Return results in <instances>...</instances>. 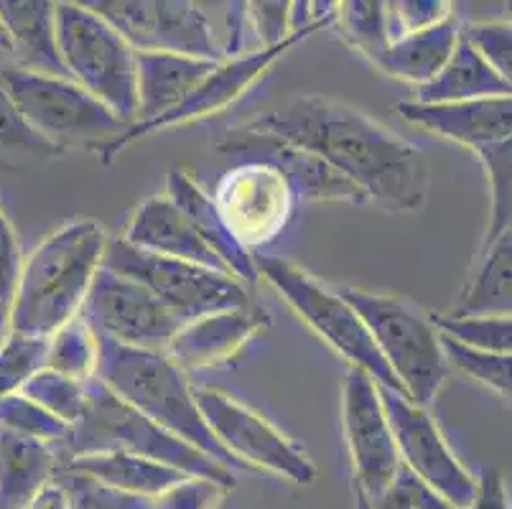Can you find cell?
Here are the masks:
<instances>
[{
  "label": "cell",
  "instance_id": "cell-44",
  "mask_svg": "<svg viewBox=\"0 0 512 509\" xmlns=\"http://www.w3.org/2000/svg\"><path fill=\"white\" fill-rule=\"evenodd\" d=\"M21 265V245H18V237L13 232L11 222H8V217L0 209V301H6L8 306H11L13 291H16Z\"/></svg>",
  "mask_w": 512,
  "mask_h": 509
},
{
  "label": "cell",
  "instance_id": "cell-15",
  "mask_svg": "<svg viewBox=\"0 0 512 509\" xmlns=\"http://www.w3.org/2000/svg\"><path fill=\"white\" fill-rule=\"evenodd\" d=\"M342 428L355 469V489L372 502L393 482L400 456L385 418L380 387L357 367H349L342 385Z\"/></svg>",
  "mask_w": 512,
  "mask_h": 509
},
{
  "label": "cell",
  "instance_id": "cell-45",
  "mask_svg": "<svg viewBox=\"0 0 512 509\" xmlns=\"http://www.w3.org/2000/svg\"><path fill=\"white\" fill-rule=\"evenodd\" d=\"M464 509H510V494L505 487V476L497 469H487L477 479V497Z\"/></svg>",
  "mask_w": 512,
  "mask_h": 509
},
{
  "label": "cell",
  "instance_id": "cell-12",
  "mask_svg": "<svg viewBox=\"0 0 512 509\" xmlns=\"http://www.w3.org/2000/svg\"><path fill=\"white\" fill-rule=\"evenodd\" d=\"M77 316L97 339L148 352H166L184 326L153 293L105 265L97 268Z\"/></svg>",
  "mask_w": 512,
  "mask_h": 509
},
{
  "label": "cell",
  "instance_id": "cell-25",
  "mask_svg": "<svg viewBox=\"0 0 512 509\" xmlns=\"http://www.w3.org/2000/svg\"><path fill=\"white\" fill-rule=\"evenodd\" d=\"M57 466V446L0 428V507H26L54 479Z\"/></svg>",
  "mask_w": 512,
  "mask_h": 509
},
{
  "label": "cell",
  "instance_id": "cell-40",
  "mask_svg": "<svg viewBox=\"0 0 512 509\" xmlns=\"http://www.w3.org/2000/svg\"><path fill=\"white\" fill-rule=\"evenodd\" d=\"M0 148L3 151L23 153V156H36V158H54L62 156L57 146H51L49 140L36 135L29 125L23 123L18 110L13 107L11 97L6 95L3 84H0Z\"/></svg>",
  "mask_w": 512,
  "mask_h": 509
},
{
  "label": "cell",
  "instance_id": "cell-23",
  "mask_svg": "<svg viewBox=\"0 0 512 509\" xmlns=\"http://www.w3.org/2000/svg\"><path fill=\"white\" fill-rule=\"evenodd\" d=\"M57 3L49 0H0V21L11 39L18 67L49 77H67L57 44Z\"/></svg>",
  "mask_w": 512,
  "mask_h": 509
},
{
  "label": "cell",
  "instance_id": "cell-3",
  "mask_svg": "<svg viewBox=\"0 0 512 509\" xmlns=\"http://www.w3.org/2000/svg\"><path fill=\"white\" fill-rule=\"evenodd\" d=\"M97 339V336H95ZM95 377L120 400L153 420L171 436L181 438L217 464L242 466L227 454L222 443L212 436L199 413L194 387L179 364L171 362L166 352L130 349L123 344L97 339Z\"/></svg>",
  "mask_w": 512,
  "mask_h": 509
},
{
  "label": "cell",
  "instance_id": "cell-17",
  "mask_svg": "<svg viewBox=\"0 0 512 509\" xmlns=\"http://www.w3.org/2000/svg\"><path fill=\"white\" fill-rule=\"evenodd\" d=\"M214 146L227 156L240 158V163H263V166L276 168L288 181L296 199H304V202H339L355 204V207L370 204L352 181L337 174L329 163L316 158L314 153L248 128L245 123L227 130L225 138Z\"/></svg>",
  "mask_w": 512,
  "mask_h": 509
},
{
  "label": "cell",
  "instance_id": "cell-26",
  "mask_svg": "<svg viewBox=\"0 0 512 509\" xmlns=\"http://www.w3.org/2000/svg\"><path fill=\"white\" fill-rule=\"evenodd\" d=\"M59 466L74 474L90 476L95 482L113 487L118 492L136 494V497L153 499L161 492L184 479L186 474L158 464V461L143 459V456L123 454V451H107V454H85L62 459Z\"/></svg>",
  "mask_w": 512,
  "mask_h": 509
},
{
  "label": "cell",
  "instance_id": "cell-14",
  "mask_svg": "<svg viewBox=\"0 0 512 509\" xmlns=\"http://www.w3.org/2000/svg\"><path fill=\"white\" fill-rule=\"evenodd\" d=\"M380 400L393 431L400 464L449 499L456 509L472 504L477 497V476L456 459L428 408H418L406 395L388 387H380Z\"/></svg>",
  "mask_w": 512,
  "mask_h": 509
},
{
  "label": "cell",
  "instance_id": "cell-39",
  "mask_svg": "<svg viewBox=\"0 0 512 509\" xmlns=\"http://www.w3.org/2000/svg\"><path fill=\"white\" fill-rule=\"evenodd\" d=\"M367 502V499H365ZM370 509H456L449 499L441 497L439 492L421 482L413 471L400 464L395 471L393 482L385 487V492L377 499L367 502Z\"/></svg>",
  "mask_w": 512,
  "mask_h": 509
},
{
  "label": "cell",
  "instance_id": "cell-36",
  "mask_svg": "<svg viewBox=\"0 0 512 509\" xmlns=\"http://www.w3.org/2000/svg\"><path fill=\"white\" fill-rule=\"evenodd\" d=\"M46 362V339L8 334L0 344V400L11 398Z\"/></svg>",
  "mask_w": 512,
  "mask_h": 509
},
{
  "label": "cell",
  "instance_id": "cell-48",
  "mask_svg": "<svg viewBox=\"0 0 512 509\" xmlns=\"http://www.w3.org/2000/svg\"><path fill=\"white\" fill-rule=\"evenodd\" d=\"M0 51H6V54H11V39H8L6 26H3V21H0Z\"/></svg>",
  "mask_w": 512,
  "mask_h": 509
},
{
  "label": "cell",
  "instance_id": "cell-31",
  "mask_svg": "<svg viewBox=\"0 0 512 509\" xmlns=\"http://www.w3.org/2000/svg\"><path fill=\"white\" fill-rule=\"evenodd\" d=\"M337 21L347 44L360 51L365 59H370L390 41L388 3H377V0L337 3Z\"/></svg>",
  "mask_w": 512,
  "mask_h": 509
},
{
  "label": "cell",
  "instance_id": "cell-34",
  "mask_svg": "<svg viewBox=\"0 0 512 509\" xmlns=\"http://www.w3.org/2000/svg\"><path fill=\"white\" fill-rule=\"evenodd\" d=\"M477 158L482 161L484 174L490 181V224L484 242L495 240L502 232H510L512 222V174H510V140H500L492 146L479 148Z\"/></svg>",
  "mask_w": 512,
  "mask_h": 509
},
{
  "label": "cell",
  "instance_id": "cell-6",
  "mask_svg": "<svg viewBox=\"0 0 512 509\" xmlns=\"http://www.w3.org/2000/svg\"><path fill=\"white\" fill-rule=\"evenodd\" d=\"M54 18L67 77L125 125L136 123V49L85 3H57Z\"/></svg>",
  "mask_w": 512,
  "mask_h": 509
},
{
  "label": "cell",
  "instance_id": "cell-2",
  "mask_svg": "<svg viewBox=\"0 0 512 509\" xmlns=\"http://www.w3.org/2000/svg\"><path fill=\"white\" fill-rule=\"evenodd\" d=\"M107 232L95 219H74L23 258L8 306L11 334L49 339L77 319L105 255Z\"/></svg>",
  "mask_w": 512,
  "mask_h": 509
},
{
  "label": "cell",
  "instance_id": "cell-18",
  "mask_svg": "<svg viewBox=\"0 0 512 509\" xmlns=\"http://www.w3.org/2000/svg\"><path fill=\"white\" fill-rule=\"evenodd\" d=\"M271 326V314L265 308L240 306L199 316L186 321L166 347V357L181 370H207L235 359L260 331Z\"/></svg>",
  "mask_w": 512,
  "mask_h": 509
},
{
  "label": "cell",
  "instance_id": "cell-21",
  "mask_svg": "<svg viewBox=\"0 0 512 509\" xmlns=\"http://www.w3.org/2000/svg\"><path fill=\"white\" fill-rule=\"evenodd\" d=\"M166 196L184 212V217L192 222L197 235L202 237L204 245L217 255L227 275L240 280L242 286H255L258 283V270H255V255L248 252L227 230L220 209L214 204L212 196L192 179V176L171 168L166 176Z\"/></svg>",
  "mask_w": 512,
  "mask_h": 509
},
{
  "label": "cell",
  "instance_id": "cell-50",
  "mask_svg": "<svg viewBox=\"0 0 512 509\" xmlns=\"http://www.w3.org/2000/svg\"><path fill=\"white\" fill-rule=\"evenodd\" d=\"M0 509H3V507H0Z\"/></svg>",
  "mask_w": 512,
  "mask_h": 509
},
{
  "label": "cell",
  "instance_id": "cell-43",
  "mask_svg": "<svg viewBox=\"0 0 512 509\" xmlns=\"http://www.w3.org/2000/svg\"><path fill=\"white\" fill-rule=\"evenodd\" d=\"M250 31L258 39V49L278 46L291 36L288 31V3H248Z\"/></svg>",
  "mask_w": 512,
  "mask_h": 509
},
{
  "label": "cell",
  "instance_id": "cell-8",
  "mask_svg": "<svg viewBox=\"0 0 512 509\" xmlns=\"http://www.w3.org/2000/svg\"><path fill=\"white\" fill-rule=\"evenodd\" d=\"M258 278L268 280L273 291L316 331V334L349 362V367L367 372L377 387H388L403 395L398 380L393 377L385 359L377 352L370 331L362 324L357 311L342 298V293L332 291L321 280L306 273L291 260L276 255H258L255 258Z\"/></svg>",
  "mask_w": 512,
  "mask_h": 509
},
{
  "label": "cell",
  "instance_id": "cell-28",
  "mask_svg": "<svg viewBox=\"0 0 512 509\" xmlns=\"http://www.w3.org/2000/svg\"><path fill=\"white\" fill-rule=\"evenodd\" d=\"M512 308V230L484 242L472 280L456 298L449 316H510Z\"/></svg>",
  "mask_w": 512,
  "mask_h": 509
},
{
  "label": "cell",
  "instance_id": "cell-42",
  "mask_svg": "<svg viewBox=\"0 0 512 509\" xmlns=\"http://www.w3.org/2000/svg\"><path fill=\"white\" fill-rule=\"evenodd\" d=\"M451 8L454 6L444 3V0H400V3H388L390 16L395 18V31H398L393 39L416 34V31H426V28L446 21L454 13Z\"/></svg>",
  "mask_w": 512,
  "mask_h": 509
},
{
  "label": "cell",
  "instance_id": "cell-5",
  "mask_svg": "<svg viewBox=\"0 0 512 509\" xmlns=\"http://www.w3.org/2000/svg\"><path fill=\"white\" fill-rule=\"evenodd\" d=\"M339 293L367 326L403 395L418 408H428L451 372L441 352L439 331L428 316L403 298L385 293L362 288H344Z\"/></svg>",
  "mask_w": 512,
  "mask_h": 509
},
{
  "label": "cell",
  "instance_id": "cell-7",
  "mask_svg": "<svg viewBox=\"0 0 512 509\" xmlns=\"http://www.w3.org/2000/svg\"><path fill=\"white\" fill-rule=\"evenodd\" d=\"M0 84L23 123L59 151L77 143L100 151L128 128L72 79L36 74L18 64H0Z\"/></svg>",
  "mask_w": 512,
  "mask_h": 509
},
{
  "label": "cell",
  "instance_id": "cell-19",
  "mask_svg": "<svg viewBox=\"0 0 512 509\" xmlns=\"http://www.w3.org/2000/svg\"><path fill=\"white\" fill-rule=\"evenodd\" d=\"M406 123L418 125L428 133L479 151L484 146L510 140L512 133V97H487L469 102H400L395 105Z\"/></svg>",
  "mask_w": 512,
  "mask_h": 509
},
{
  "label": "cell",
  "instance_id": "cell-47",
  "mask_svg": "<svg viewBox=\"0 0 512 509\" xmlns=\"http://www.w3.org/2000/svg\"><path fill=\"white\" fill-rule=\"evenodd\" d=\"M8 303L0 301V344L6 342V336L11 334V321H8Z\"/></svg>",
  "mask_w": 512,
  "mask_h": 509
},
{
  "label": "cell",
  "instance_id": "cell-38",
  "mask_svg": "<svg viewBox=\"0 0 512 509\" xmlns=\"http://www.w3.org/2000/svg\"><path fill=\"white\" fill-rule=\"evenodd\" d=\"M459 36L490 64L502 79L512 77V28L507 21H469L459 26Z\"/></svg>",
  "mask_w": 512,
  "mask_h": 509
},
{
  "label": "cell",
  "instance_id": "cell-11",
  "mask_svg": "<svg viewBox=\"0 0 512 509\" xmlns=\"http://www.w3.org/2000/svg\"><path fill=\"white\" fill-rule=\"evenodd\" d=\"M194 398L212 436L245 469L273 471L301 487L316 482V466L309 454L258 410L214 387H194Z\"/></svg>",
  "mask_w": 512,
  "mask_h": 509
},
{
  "label": "cell",
  "instance_id": "cell-10",
  "mask_svg": "<svg viewBox=\"0 0 512 509\" xmlns=\"http://www.w3.org/2000/svg\"><path fill=\"white\" fill-rule=\"evenodd\" d=\"M337 21V11L332 16L321 18L319 23L309 28H301V31H293L283 44L278 46H268V49H253L248 54H240L235 59H225L220 62L202 82L194 87L186 100H181L174 110L164 112V115H158V118L146 120V123H133L123 130L115 140H110L105 148H100V161L102 163H113L115 158L120 156V151L130 146V143H136L138 138H146V135L158 133V130L164 128H174V125H189L197 123V120L209 118L214 112H222L225 107H230L232 102L240 100L245 92L263 77L273 64L286 56L288 51L293 49L296 44L306 41L309 36H314L319 28H327Z\"/></svg>",
  "mask_w": 512,
  "mask_h": 509
},
{
  "label": "cell",
  "instance_id": "cell-16",
  "mask_svg": "<svg viewBox=\"0 0 512 509\" xmlns=\"http://www.w3.org/2000/svg\"><path fill=\"white\" fill-rule=\"evenodd\" d=\"M230 235L245 250L268 245L286 230L296 194L276 168L240 163L222 176L212 196Z\"/></svg>",
  "mask_w": 512,
  "mask_h": 509
},
{
  "label": "cell",
  "instance_id": "cell-41",
  "mask_svg": "<svg viewBox=\"0 0 512 509\" xmlns=\"http://www.w3.org/2000/svg\"><path fill=\"white\" fill-rule=\"evenodd\" d=\"M227 489L220 484L199 479V476H184L171 484L166 492L153 497V509H220L225 502Z\"/></svg>",
  "mask_w": 512,
  "mask_h": 509
},
{
  "label": "cell",
  "instance_id": "cell-37",
  "mask_svg": "<svg viewBox=\"0 0 512 509\" xmlns=\"http://www.w3.org/2000/svg\"><path fill=\"white\" fill-rule=\"evenodd\" d=\"M54 482L67 494L69 509H153L151 499L118 492V489L105 487L90 476L74 474L62 466H57Z\"/></svg>",
  "mask_w": 512,
  "mask_h": 509
},
{
  "label": "cell",
  "instance_id": "cell-32",
  "mask_svg": "<svg viewBox=\"0 0 512 509\" xmlns=\"http://www.w3.org/2000/svg\"><path fill=\"white\" fill-rule=\"evenodd\" d=\"M21 395L34 400L39 408H44L54 418L64 420L67 426H74L79 415H82V408H85L87 382L72 380V377H64L59 372L41 367L39 372H34L26 380V385L21 387Z\"/></svg>",
  "mask_w": 512,
  "mask_h": 509
},
{
  "label": "cell",
  "instance_id": "cell-35",
  "mask_svg": "<svg viewBox=\"0 0 512 509\" xmlns=\"http://www.w3.org/2000/svg\"><path fill=\"white\" fill-rule=\"evenodd\" d=\"M0 428L36 438V441L51 443V446H62L72 426L46 413L34 400L23 398L21 392H16L11 398L0 400Z\"/></svg>",
  "mask_w": 512,
  "mask_h": 509
},
{
  "label": "cell",
  "instance_id": "cell-46",
  "mask_svg": "<svg viewBox=\"0 0 512 509\" xmlns=\"http://www.w3.org/2000/svg\"><path fill=\"white\" fill-rule=\"evenodd\" d=\"M23 509H69V499L67 494H64V489L51 479V482L46 484V487L41 489V492Z\"/></svg>",
  "mask_w": 512,
  "mask_h": 509
},
{
  "label": "cell",
  "instance_id": "cell-4",
  "mask_svg": "<svg viewBox=\"0 0 512 509\" xmlns=\"http://www.w3.org/2000/svg\"><path fill=\"white\" fill-rule=\"evenodd\" d=\"M107 451H123V454L143 456L158 461L169 469L181 471L186 476H199L220 487H235V474L227 466L217 464L202 451L171 436L164 428H158L153 420L130 408L120 400L110 387L102 385L97 377L87 382V398L82 415L77 418L62 446H57L59 461L85 454H107Z\"/></svg>",
  "mask_w": 512,
  "mask_h": 509
},
{
  "label": "cell",
  "instance_id": "cell-1",
  "mask_svg": "<svg viewBox=\"0 0 512 509\" xmlns=\"http://www.w3.org/2000/svg\"><path fill=\"white\" fill-rule=\"evenodd\" d=\"M245 125L314 153L388 212H418L426 204L428 166L421 151L344 102L299 95Z\"/></svg>",
  "mask_w": 512,
  "mask_h": 509
},
{
  "label": "cell",
  "instance_id": "cell-33",
  "mask_svg": "<svg viewBox=\"0 0 512 509\" xmlns=\"http://www.w3.org/2000/svg\"><path fill=\"white\" fill-rule=\"evenodd\" d=\"M441 352H444L446 364L449 370H459L462 375H467L469 380L479 382V385L490 387L492 392H497L502 400L510 403V354H492L482 352V349L464 347V344L454 342L449 336H441Z\"/></svg>",
  "mask_w": 512,
  "mask_h": 509
},
{
  "label": "cell",
  "instance_id": "cell-29",
  "mask_svg": "<svg viewBox=\"0 0 512 509\" xmlns=\"http://www.w3.org/2000/svg\"><path fill=\"white\" fill-rule=\"evenodd\" d=\"M46 370L90 382L97 367V339L82 319H72L46 339Z\"/></svg>",
  "mask_w": 512,
  "mask_h": 509
},
{
  "label": "cell",
  "instance_id": "cell-20",
  "mask_svg": "<svg viewBox=\"0 0 512 509\" xmlns=\"http://www.w3.org/2000/svg\"><path fill=\"white\" fill-rule=\"evenodd\" d=\"M120 240L143 252H151V255L184 260V263L227 273L220 260H217V255L197 235L192 222L184 217V212L166 194L148 196L146 202H141V207L133 212Z\"/></svg>",
  "mask_w": 512,
  "mask_h": 509
},
{
  "label": "cell",
  "instance_id": "cell-49",
  "mask_svg": "<svg viewBox=\"0 0 512 509\" xmlns=\"http://www.w3.org/2000/svg\"><path fill=\"white\" fill-rule=\"evenodd\" d=\"M355 497H357V509H370V507H367L365 497H362V494H360V492H357V489H355Z\"/></svg>",
  "mask_w": 512,
  "mask_h": 509
},
{
  "label": "cell",
  "instance_id": "cell-24",
  "mask_svg": "<svg viewBox=\"0 0 512 509\" xmlns=\"http://www.w3.org/2000/svg\"><path fill=\"white\" fill-rule=\"evenodd\" d=\"M456 41H459V21L451 13L446 21L436 23L426 31H416V34H406L388 41L367 62L388 74V77L423 87L444 69L449 56L454 54Z\"/></svg>",
  "mask_w": 512,
  "mask_h": 509
},
{
  "label": "cell",
  "instance_id": "cell-27",
  "mask_svg": "<svg viewBox=\"0 0 512 509\" xmlns=\"http://www.w3.org/2000/svg\"><path fill=\"white\" fill-rule=\"evenodd\" d=\"M512 82L502 79L482 56L459 36L454 54L439 74L428 84L418 87L416 102L439 105V102H469L487 97H510Z\"/></svg>",
  "mask_w": 512,
  "mask_h": 509
},
{
  "label": "cell",
  "instance_id": "cell-30",
  "mask_svg": "<svg viewBox=\"0 0 512 509\" xmlns=\"http://www.w3.org/2000/svg\"><path fill=\"white\" fill-rule=\"evenodd\" d=\"M428 321L441 336H449L464 347L492 354H510L512 321L510 316H449L428 314Z\"/></svg>",
  "mask_w": 512,
  "mask_h": 509
},
{
  "label": "cell",
  "instance_id": "cell-13",
  "mask_svg": "<svg viewBox=\"0 0 512 509\" xmlns=\"http://www.w3.org/2000/svg\"><path fill=\"white\" fill-rule=\"evenodd\" d=\"M92 13L113 26L136 51H166L204 62H225L202 3L189 0H92Z\"/></svg>",
  "mask_w": 512,
  "mask_h": 509
},
{
  "label": "cell",
  "instance_id": "cell-22",
  "mask_svg": "<svg viewBox=\"0 0 512 509\" xmlns=\"http://www.w3.org/2000/svg\"><path fill=\"white\" fill-rule=\"evenodd\" d=\"M214 67L194 56L136 51V123L174 110Z\"/></svg>",
  "mask_w": 512,
  "mask_h": 509
},
{
  "label": "cell",
  "instance_id": "cell-9",
  "mask_svg": "<svg viewBox=\"0 0 512 509\" xmlns=\"http://www.w3.org/2000/svg\"><path fill=\"white\" fill-rule=\"evenodd\" d=\"M102 265L113 273L136 280L138 286L164 303L171 314L179 316L181 324L250 303L248 288L227 273L151 255V252L128 245L120 237L107 240Z\"/></svg>",
  "mask_w": 512,
  "mask_h": 509
}]
</instances>
